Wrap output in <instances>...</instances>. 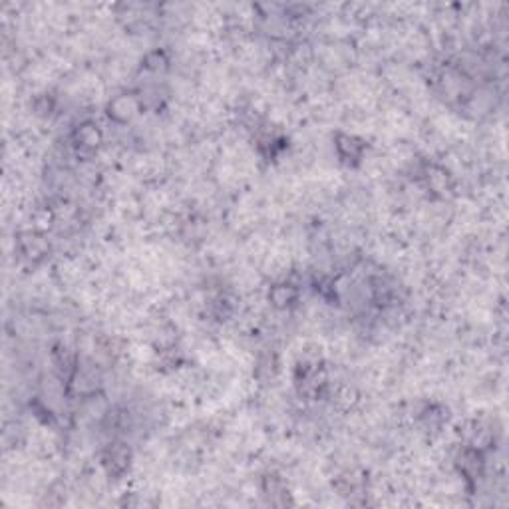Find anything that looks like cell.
Listing matches in <instances>:
<instances>
[{
	"instance_id": "cell-1",
	"label": "cell",
	"mask_w": 509,
	"mask_h": 509,
	"mask_svg": "<svg viewBox=\"0 0 509 509\" xmlns=\"http://www.w3.org/2000/svg\"><path fill=\"white\" fill-rule=\"evenodd\" d=\"M100 143H102V132L94 123H82L74 134V145H76L80 156L96 154Z\"/></svg>"
},
{
	"instance_id": "cell-2",
	"label": "cell",
	"mask_w": 509,
	"mask_h": 509,
	"mask_svg": "<svg viewBox=\"0 0 509 509\" xmlns=\"http://www.w3.org/2000/svg\"><path fill=\"white\" fill-rule=\"evenodd\" d=\"M129 450L125 448V444H110L105 448L104 456H102V461H104V468L114 475L123 474L129 466Z\"/></svg>"
},
{
	"instance_id": "cell-3",
	"label": "cell",
	"mask_w": 509,
	"mask_h": 509,
	"mask_svg": "<svg viewBox=\"0 0 509 509\" xmlns=\"http://www.w3.org/2000/svg\"><path fill=\"white\" fill-rule=\"evenodd\" d=\"M18 249H20V255H22L24 259L36 261V259H40V257L46 255L48 245H46L44 237H40V235H36V233H28V235H22V237H20Z\"/></svg>"
},
{
	"instance_id": "cell-4",
	"label": "cell",
	"mask_w": 509,
	"mask_h": 509,
	"mask_svg": "<svg viewBox=\"0 0 509 509\" xmlns=\"http://www.w3.org/2000/svg\"><path fill=\"white\" fill-rule=\"evenodd\" d=\"M138 112V102L132 96H120L110 104V116L116 122H127Z\"/></svg>"
},
{
	"instance_id": "cell-5",
	"label": "cell",
	"mask_w": 509,
	"mask_h": 509,
	"mask_svg": "<svg viewBox=\"0 0 509 509\" xmlns=\"http://www.w3.org/2000/svg\"><path fill=\"white\" fill-rule=\"evenodd\" d=\"M299 297V293H297V289L293 287V284H275L273 289H271V293H269V300L277 307V309H287V307H291L295 300Z\"/></svg>"
},
{
	"instance_id": "cell-6",
	"label": "cell",
	"mask_w": 509,
	"mask_h": 509,
	"mask_svg": "<svg viewBox=\"0 0 509 509\" xmlns=\"http://www.w3.org/2000/svg\"><path fill=\"white\" fill-rule=\"evenodd\" d=\"M336 147H338V152H340V158L346 159V161L358 159L362 156V149H364L362 141L352 138V136H340V138H338V143H336Z\"/></svg>"
}]
</instances>
